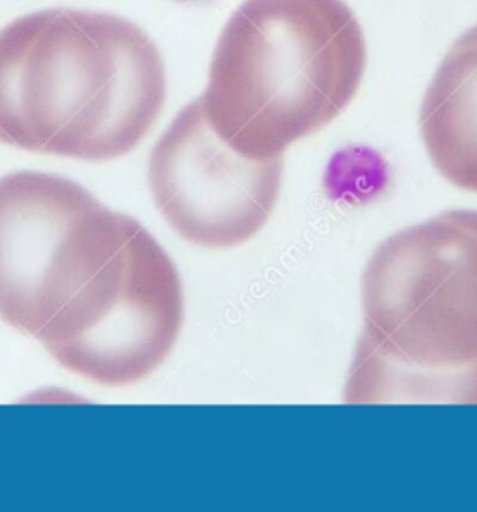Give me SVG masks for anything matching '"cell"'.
<instances>
[{"label":"cell","instance_id":"cell-7","mask_svg":"<svg viewBox=\"0 0 477 512\" xmlns=\"http://www.w3.org/2000/svg\"><path fill=\"white\" fill-rule=\"evenodd\" d=\"M420 131L438 174L477 194V25L440 62L423 95Z\"/></svg>","mask_w":477,"mask_h":512},{"label":"cell","instance_id":"cell-3","mask_svg":"<svg viewBox=\"0 0 477 512\" xmlns=\"http://www.w3.org/2000/svg\"><path fill=\"white\" fill-rule=\"evenodd\" d=\"M368 49L343 0H245L211 56L205 116L256 161L334 122L358 94Z\"/></svg>","mask_w":477,"mask_h":512},{"label":"cell","instance_id":"cell-4","mask_svg":"<svg viewBox=\"0 0 477 512\" xmlns=\"http://www.w3.org/2000/svg\"><path fill=\"white\" fill-rule=\"evenodd\" d=\"M131 222L68 177H0V317L38 339L105 269Z\"/></svg>","mask_w":477,"mask_h":512},{"label":"cell","instance_id":"cell-2","mask_svg":"<svg viewBox=\"0 0 477 512\" xmlns=\"http://www.w3.org/2000/svg\"><path fill=\"white\" fill-rule=\"evenodd\" d=\"M362 311L345 403L477 405V211L382 241L362 274Z\"/></svg>","mask_w":477,"mask_h":512},{"label":"cell","instance_id":"cell-6","mask_svg":"<svg viewBox=\"0 0 477 512\" xmlns=\"http://www.w3.org/2000/svg\"><path fill=\"white\" fill-rule=\"evenodd\" d=\"M185 319L174 261L138 224L118 293L81 337L55 356L73 375L125 388L151 377L174 351Z\"/></svg>","mask_w":477,"mask_h":512},{"label":"cell","instance_id":"cell-5","mask_svg":"<svg viewBox=\"0 0 477 512\" xmlns=\"http://www.w3.org/2000/svg\"><path fill=\"white\" fill-rule=\"evenodd\" d=\"M284 157L256 161L224 142L202 97L181 108L151 153V196L187 243L226 250L248 243L280 198Z\"/></svg>","mask_w":477,"mask_h":512},{"label":"cell","instance_id":"cell-1","mask_svg":"<svg viewBox=\"0 0 477 512\" xmlns=\"http://www.w3.org/2000/svg\"><path fill=\"white\" fill-rule=\"evenodd\" d=\"M166 103L157 43L122 15L47 8L0 30V142L109 162L150 135Z\"/></svg>","mask_w":477,"mask_h":512}]
</instances>
